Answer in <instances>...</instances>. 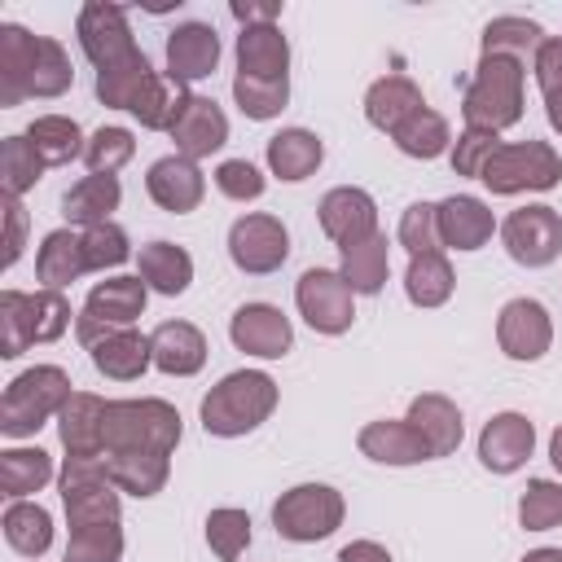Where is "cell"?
I'll use <instances>...</instances> for the list:
<instances>
[{
  "mask_svg": "<svg viewBox=\"0 0 562 562\" xmlns=\"http://www.w3.org/2000/svg\"><path fill=\"white\" fill-rule=\"evenodd\" d=\"M457 290V272L448 263L443 250H426V255H408L404 268V294L413 307H443Z\"/></svg>",
  "mask_w": 562,
  "mask_h": 562,
  "instance_id": "33",
  "label": "cell"
},
{
  "mask_svg": "<svg viewBox=\"0 0 562 562\" xmlns=\"http://www.w3.org/2000/svg\"><path fill=\"white\" fill-rule=\"evenodd\" d=\"M294 303H299V316L316 334H329V338L347 334L356 321V290L334 268H307L294 285Z\"/></svg>",
  "mask_w": 562,
  "mask_h": 562,
  "instance_id": "10",
  "label": "cell"
},
{
  "mask_svg": "<svg viewBox=\"0 0 562 562\" xmlns=\"http://www.w3.org/2000/svg\"><path fill=\"white\" fill-rule=\"evenodd\" d=\"M149 351H154V369H162L167 378H193L206 364V338L189 321H162L149 334Z\"/></svg>",
  "mask_w": 562,
  "mask_h": 562,
  "instance_id": "24",
  "label": "cell"
},
{
  "mask_svg": "<svg viewBox=\"0 0 562 562\" xmlns=\"http://www.w3.org/2000/svg\"><path fill=\"white\" fill-rule=\"evenodd\" d=\"M501 149V136L496 132H474V127H465L457 140H452V171L457 176H483V167H487V158Z\"/></svg>",
  "mask_w": 562,
  "mask_h": 562,
  "instance_id": "54",
  "label": "cell"
},
{
  "mask_svg": "<svg viewBox=\"0 0 562 562\" xmlns=\"http://www.w3.org/2000/svg\"><path fill=\"white\" fill-rule=\"evenodd\" d=\"M149 303V285L140 277H110V281H97L83 299V307L75 312V338L92 351L101 338L119 334V329H132V321L145 312Z\"/></svg>",
  "mask_w": 562,
  "mask_h": 562,
  "instance_id": "9",
  "label": "cell"
},
{
  "mask_svg": "<svg viewBox=\"0 0 562 562\" xmlns=\"http://www.w3.org/2000/svg\"><path fill=\"white\" fill-rule=\"evenodd\" d=\"M395 237H400V246H404L408 255L443 250V241H439V202H413V206L400 215Z\"/></svg>",
  "mask_w": 562,
  "mask_h": 562,
  "instance_id": "51",
  "label": "cell"
},
{
  "mask_svg": "<svg viewBox=\"0 0 562 562\" xmlns=\"http://www.w3.org/2000/svg\"><path fill=\"white\" fill-rule=\"evenodd\" d=\"M215 189H220L228 202H255V198H263L268 180H263V171H259L250 158H224V162L215 167Z\"/></svg>",
  "mask_w": 562,
  "mask_h": 562,
  "instance_id": "53",
  "label": "cell"
},
{
  "mask_svg": "<svg viewBox=\"0 0 562 562\" xmlns=\"http://www.w3.org/2000/svg\"><path fill=\"white\" fill-rule=\"evenodd\" d=\"M105 408L110 400L92 391H75L57 413V435L66 457H105Z\"/></svg>",
  "mask_w": 562,
  "mask_h": 562,
  "instance_id": "21",
  "label": "cell"
},
{
  "mask_svg": "<svg viewBox=\"0 0 562 562\" xmlns=\"http://www.w3.org/2000/svg\"><path fill=\"white\" fill-rule=\"evenodd\" d=\"M206 544L220 562H237L250 544V514L246 509H233V505H220L206 514Z\"/></svg>",
  "mask_w": 562,
  "mask_h": 562,
  "instance_id": "46",
  "label": "cell"
},
{
  "mask_svg": "<svg viewBox=\"0 0 562 562\" xmlns=\"http://www.w3.org/2000/svg\"><path fill=\"white\" fill-rule=\"evenodd\" d=\"M70 373L61 364H35V369H22L9 386H4V400H0V430L9 439H26L35 435L48 417H57L70 400Z\"/></svg>",
  "mask_w": 562,
  "mask_h": 562,
  "instance_id": "5",
  "label": "cell"
},
{
  "mask_svg": "<svg viewBox=\"0 0 562 562\" xmlns=\"http://www.w3.org/2000/svg\"><path fill=\"white\" fill-rule=\"evenodd\" d=\"M233 101L246 119L268 123L285 110L290 101V75L285 79H250V75H233Z\"/></svg>",
  "mask_w": 562,
  "mask_h": 562,
  "instance_id": "44",
  "label": "cell"
},
{
  "mask_svg": "<svg viewBox=\"0 0 562 562\" xmlns=\"http://www.w3.org/2000/svg\"><path fill=\"white\" fill-rule=\"evenodd\" d=\"M22 246H26V211L18 198H4V268L18 263Z\"/></svg>",
  "mask_w": 562,
  "mask_h": 562,
  "instance_id": "56",
  "label": "cell"
},
{
  "mask_svg": "<svg viewBox=\"0 0 562 562\" xmlns=\"http://www.w3.org/2000/svg\"><path fill=\"white\" fill-rule=\"evenodd\" d=\"M70 83H75V66H70V53L61 48V40H53V35H40V48H35V66H31V75H26V97H61Z\"/></svg>",
  "mask_w": 562,
  "mask_h": 562,
  "instance_id": "43",
  "label": "cell"
},
{
  "mask_svg": "<svg viewBox=\"0 0 562 562\" xmlns=\"http://www.w3.org/2000/svg\"><path fill=\"white\" fill-rule=\"evenodd\" d=\"M277 408V382L263 369H237L224 373L202 395V430L215 439H237L259 430Z\"/></svg>",
  "mask_w": 562,
  "mask_h": 562,
  "instance_id": "1",
  "label": "cell"
},
{
  "mask_svg": "<svg viewBox=\"0 0 562 562\" xmlns=\"http://www.w3.org/2000/svg\"><path fill=\"white\" fill-rule=\"evenodd\" d=\"M123 202V184L119 176H83L79 184L66 189L61 198V215L66 224H79V228H97L110 220V211H119Z\"/></svg>",
  "mask_w": 562,
  "mask_h": 562,
  "instance_id": "31",
  "label": "cell"
},
{
  "mask_svg": "<svg viewBox=\"0 0 562 562\" xmlns=\"http://www.w3.org/2000/svg\"><path fill=\"white\" fill-rule=\"evenodd\" d=\"M70 303L61 290H4L0 294V356L18 360L31 342H57L70 329Z\"/></svg>",
  "mask_w": 562,
  "mask_h": 562,
  "instance_id": "4",
  "label": "cell"
},
{
  "mask_svg": "<svg viewBox=\"0 0 562 562\" xmlns=\"http://www.w3.org/2000/svg\"><path fill=\"white\" fill-rule=\"evenodd\" d=\"M316 220H321V233L329 241H338V250H342V246H356L378 233V202L356 184H338L321 198Z\"/></svg>",
  "mask_w": 562,
  "mask_h": 562,
  "instance_id": "17",
  "label": "cell"
},
{
  "mask_svg": "<svg viewBox=\"0 0 562 562\" xmlns=\"http://www.w3.org/2000/svg\"><path fill=\"white\" fill-rule=\"evenodd\" d=\"M531 75H536V83H540L544 97L562 88V35H549V40L540 44V53H536V61H531Z\"/></svg>",
  "mask_w": 562,
  "mask_h": 562,
  "instance_id": "55",
  "label": "cell"
},
{
  "mask_svg": "<svg viewBox=\"0 0 562 562\" xmlns=\"http://www.w3.org/2000/svg\"><path fill=\"white\" fill-rule=\"evenodd\" d=\"M549 461H553V470L562 474V426L549 435Z\"/></svg>",
  "mask_w": 562,
  "mask_h": 562,
  "instance_id": "60",
  "label": "cell"
},
{
  "mask_svg": "<svg viewBox=\"0 0 562 562\" xmlns=\"http://www.w3.org/2000/svg\"><path fill=\"white\" fill-rule=\"evenodd\" d=\"M136 154V136L127 127H97L88 136V149H83V162L92 176H114L119 167H127Z\"/></svg>",
  "mask_w": 562,
  "mask_h": 562,
  "instance_id": "49",
  "label": "cell"
},
{
  "mask_svg": "<svg viewBox=\"0 0 562 562\" xmlns=\"http://www.w3.org/2000/svg\"><path fill=\"white\" fill-rule=\"evenodd\" d=\"M321 162H325V145H321L316 132H307V127H281L277 136H268V171L281 176L285 184L307 180Z\"/></svg>",
  "mask_w": 562,
  "mask_h": 562,
  "instance_id": "30",
  "label": "cell"
},
{
  "mask_svg": "<svg viewBox=\"0 0 562 562\" xmlns=\"http://www.w3.org/2000/svg\"><path fill=\"white\" fill-rule=\"evenodd\" d=\"M83 255H88V268H92V272H105V268L127 263L132 241H127V233H123L114 220H105V224H97V228H83Z\"/></svg>",
  "mask_w": 562,
  "mask_h": 562,
  "instance_id": "52",
  "label": "cell"
},
{
  "mask_svg": "<svg viewBox=\"0 0 562 562\" xmlns=\"http://www.w3.org/2000/svg\"><path fill=\"white\" fill-rule=\"evenodd\" d=\"M145 193L154 198V206H162L167 215H189L202 206L206 198V176L198 171V162L180 158V154H167L158 162H149L145 171Z\"/></svg>",
  "mask_w": 562,
  "mask_h": 562,
  "instance_id": "18",
  "label": "cell"
},
{
  "mask_svg": "<svg viewBox=\"0 0 562 562\" xmlns=\"http://www.w3.org/2000/svg\"><path fill=\"white\" fill-rule=\"evenodd\" d=\"M496 342L509 360L518 364H531L540 360L549 347H553V321H549V307L536 303V299H509L496 316Z\"/></svg>",
  "mask_w": 562,
  "mask_h": 562,
  "instance_id": "15",
  "label": "cell"
},
{
  "mask_svg": "<svg viewBox=\"0 0 562 562\" xmlns=\"http://www.w3.org/2000/svg\"><path fill=\"white\" fill-rule=\"evenodd\" d=\"M57 487H61L70 531L92 527V522H119V514H123V492L114 487L105 457H66Z\"/></svg>",
  "mask_w": 562,
  "mask_h": 562,
  "instance_id": "7",
  "label": "cell"
},
{
  "mask_svg": "<svg viewBox=\"0 0 562 562\" xmlns=\"http://www.w3.org/2000/svg\"><path fill=\"white\" fill-rule=\"evenodd\" d=\"M237 75L250 79H285L290 75V40L277 22L268 26H241L237 35Z\"/></svg>",
  "mask_w": 562,
  "mask_h": 562,
  "instance_id": "26",
  "label": "cell"
},
{
  "mask_svg": "<svg viewBox=\"0 0 562 562\" xmlns=\"http://www.w3.org/2000/svg\"><path fill=\"white\" fill-rule=\"evenodd\" d=\"M0 527H4L9 549L22 553V558H35V562H40V558L53 549V518H48V509L35 505V501H9Z\"/></svg>",
  "mask_w": 562,
  "mask_h": 562,
  "instance_id": "38",
  "label": "cell"
},
{
  "mask_svg": "<svg viewBox=\"0 0 562 562\" xmlns=\"http://www.w3.org/2000/svg\"><path fill=\"white\" fill-rule=\"evenodd\" d=\"M83 272H92L88 255H83V233H75V228L44 233V241L35 250V277L44 281V290H66Z\"/></svg>",
  "mask_w": 562,
  "mask_h": 562,
  "instance_id": "27",
  "label": "cell"
},
{
  "mask_svg": "<svg viewBox=\"0 0 562 562\" xmlns=\"http://www.w3.org/2000/svg\"><path fill=\"white\" fill-rule=\"evenodd\" d=\"M180 97H184V88L171 83L167 75H158V79L140 92V101L132 105V119H136L140 127H149V132H167L171 119H176V110H180Z\"/></svg>",
  "mask_w": 562,
  "mask_h": 562,
  "instance_id": "50",
  "label": "cell"
},
{
  "mask_svg": "<svg viewBox=\"0 0 562 562\" xmlns=\"http://www.w3.org/2000/svg\"><path fill=\"white\" fill-rule=\"evenodd\" d=\"M53 479V457L44 448H4L0 452V492L9 501H26Z\"/></svg>",
  "mask_w": 562,
  "mask_h": 562,
  "instance_id": "42",
  "label": "cell"
},
{
  "mask_svg": "<svg viewBox=\"0 0 562 562\" xmlns=\"http://www.w3.org/2000/svg\"><path fill=\"white\" fill-rule=\"evenodd\" d=\"M136 268H140V281L154 294H167V299L184 294L189 281H193V255L184 246H176V241H149V246H140Z\"/></svg>",
  "mask_w": 562,
  "mask_h": 562,
  "instance_id": "32",
  "label": "cell"
},
{
  "mask_svg": "<svg viewBox=\"0 0 562 562\" xmlns=\"http://www.w3.org/2000/svg\"><path fill=\"white\" fill-rule=\"evenodd\" d=\"M119 558H123V527L119 522L75 527L66 540V562H119Z\"/></svg>",
  "mask_w": 562,
  "mask_h": 562,
  "instance_id": "48",
  "label": "cell"
},
{
  "mask_svg": "<svg viewBox=\"0 0 562 562\" xmlns=\"http://www.w3.org/2000/svg\"><path fill=\"white\" fill-rule=\"evenodd\" d=\"M40 176H44V158L35 154V145L26 136H4V145H0V184H4V198H22L26 189H35Z\"/></svg>",
  "mask_w": 562,
  "mask_h": 562,
  "instance_id": "45",
  "label": "cell"
},
{
  "mask_svg": "<svg viewBox=\"0 0 562 562\" xmlns=\"http://www.w3.org/2000/svg\"><path fill=\"white\" fill-rule=\"evenodd\" d=\"M338 562H395L378 540H351L338 549Z\"/></svg>",
  "mask_w": 562,
  "mask_h": 562,
  "instance_id": "58",
  "label": "cell"
},
{
  "mask_svg": "<svg viewBox=\"0 0 562 562\" xmlns=\"http://www.w3.org/2000/svg\"><path fill=\"white\" fill-rule=\"evenodd\" d=\"M75 35H79V48L83 57L105 70L123 57L136 53V40H132V26H127V9L123 4H105V0H88L75 18Z\"/></svg>",
  "mask_w": 562,
  "mask_h": 562,
  "instance_id": "13",
  "label": "cell"
},
{
  "mask_svg": "<svg viewBox=\"0 0 562 562\" xmlns=\"http://www.w3.org/2000/svg\"><path fill=\"white\" fill-rule=\"evenodd\" d=\"M536 452V426L522 413H496L479 435V461L492 474H514Z\"/></svg>",
  "mask_w": 562,
  "mask_h": 562,
  "instance_id": "19",
  "label": "cell"
},
{
  "mask_svg": "<svg viewBox=\"0 0 562 562\" xmlns=\"http://www.w3.org/2000/svg\"><path fill=\"white\" fill-rule=\"evenodd\" d=\"M391 140H395V149H400V154L422 158V162H430V158H439V154H448V149H452L448 119H443L439 110H430V105H422L417 114H408V119L391 132Z\"/></svg>",
  "mask_w": 562,
  "mask_h": 562,
  "instance_id": "41",
  "label": "cell"
},
{
  "mask_svg": "<svg viewBox=\"0 0 562 562\" xmlns=\"http://www.w3.org/2000/svg\"><path fill=\"white\" fill-rule=\"evenodd\" d=\"M356 448H360L369 461H378V465H417V461H430V448H426V439L413 430L408 417H404V422L382 417V422L360 426Z\"/></svg>",
  "mask_w": 562,
  "mask_h": 562,
  "instance_id": "23",
  "label": "cell"
},
{
  "mask_svg": "<svg viewBox=\"0 0 562 562\" xmlns=\"http://www.w3.org/2000/svg\"><path fill=\"white\" fill-rule=\"evenodd\" d=\"M228 13L241 22V26H268L281 18V0H233Z\"/></svg>",
  "mask_w": 562,
  "mask_h": 562,
  "instance_id": "57",
  "label": "cell"
},
{
  "mask_svg": "<svg viewBox=\"0 0 562 562\" xmlns=\"http://www.w3.org/2000/svg\"><path fill=\"white\" fill-rule=\"evenodd\" d=\"M342 492L329 487V483H299L290 492L277 496L272 505V527L281 540H294V544H316L325 536H334L342 527Z\"/></svg>",
  "mask_w": 562,
  "mask_h": 562,
  "instance_id": "8",
  "label": "cell"
},
{
  "mask_svg": "<svg viewBox=\"0 0 562 562\" xmlns=\"http://www.w3.org/2000/svg\"><path fill=\"white\" fill-rule=\"evenodd\" d=\"M496 198L514 193H549L562 180V154L549 140H501L479 176Z\"/></svg>",
  "mask_w": 562,
  "mask_h": 562,
  "instance_id": "6",
  "label": "cell"
},
{
  "mask_svg": "<svg viewBox=\"0 0 562 562\" xmlns=\"http://www.w3.org/2000/svg\"><path fill=\"white\" fill-rule=\"evenodd\" d=\"M92 364L101 378L110 382H136L149 364H154V351H149V338L136 334V329H119L110 338H101L92 347Z\"/></svg>",
  "mask_w": 562,
  "mask_h": 562,
  "instance_id": "34",
  "label": "cell"
},
{
  "mask_svg": "<svg viewBox=\"0 0 562 562\" xmlns=\"http://www.w3.org/2000/svg\"><path fill=\"white\" fill-rule=\"evenodd\" d=\"M220 66V35L206 22H180L167 35V79L171 83H198L206 75H215Z\"/></svg>",
  "mask_w": 562,
  "mask_h": 562,
  "instance_id": "20",
  "label": "cell"
},
{
  "mask_svg": "<svg viewBox=\"0 0 562 562\" xmlns=\"http://www.w3.org/2000/svg\"><path fill=\"white\" fill-rule=\"evenodd\" d=\"M154 79H158V70H154L149 57L136 48L132 57H123V61L97 70V101L110 105V110H127V114H132V105L140 101V92H145Z\"/></svg>",
  "mask_w": 562,
  "mask_h": 562,
  "instance_id": "37",
  "label": "cell"
},
{
  "mask_svg": "<svg viewBox=\"0 0 562 562\" xmlns=\"http://www.w3.org/2000/svg\"><path fill=\"white\" fill-rule=\"evenodd\" d=\"M22 136L35 145V154L44 158V167H66V162L83 158V149H88L79 123L66 119V114H40Z\"/></svg>",
  "mask_w": 562,
  "mask_h": 562,
  "instance_id": "39",
  "label": "cell"
},
{
  "mask_svg": "<svg viewBox=\"0 0 562 562\" xmlns=\"http://www.w3.org/2000/svg\"><path fill=\"white\" fill-rule=\"evenodd\" d=\"M408 422H413V430L426 439L430 461H435V457H452L457 443H461V435H465L461 408H457L448 395H439V391L413 395V404H408Z\"/></svg>",
  "mask_w": 562,
  "mask_h": 562,
  "instance_id": "25",
  "label": "cell"
},
{
  "mask_svg": "<svg viewBox=\"0 0 562 562\" xmlns=\"http://www.w3.org/2000/svg\"><path fill=\"white\" fill-rule=\"evenodd\" d=\"M167 136L176 140V154H180V158H189V162L211 158L215 149L228 145V114H224L211 97L184 92V97H180V110H176V119H171V127H167Z\"/></svg>",
  "mask_w": 562,
  "mask_h": 562,
  "instance_id": "14",
  "label": "cell"
},
{
  "mask_svg": "<svg viewBox=\"0 0 562 562\" xmlns=\"http://www.w3.org/2000/svg\"><path fill=\"white\" fill-rule=\"evenodd\" d=\"M228 259L246 272V277H268L290 259V233L277 215L250 211L241 220H233L228 228Z\"/></svg>",
  "mask_w": 562,
  "mask_h": 562,
  "instance_id": "12",
  "label": "cell"
},
{
  "mask_svg": "<svg viewBox=\"0 0 562 562\" xmlns=\"http://www.w3.org/2000/svg\"><path fill=\"white\" fill-rule=\"evenodd\" d=\"M105 470H110L119 492L149 501L167 487L171 457H162V452H105Z\"/></svg>",
  "mask_w": 562,
  "mask_h": 562,
  "instance_id": "35",
  "label": "cell"
},
{
  "mask_svg": "<svg viewBox=\"0 0 562 562\" xmlns=\"http://www.w3.org/2000/svg\"><path fill=\"white\" fill-rule=\"evenodd\" d=\"M501 241H505V255L522 268H549L558 255H562V215L544 202L536 206H518L505 215L501 224Z\"/></svg>",
  "mask_w": 562,
  "mask_h": 562,
  "instance_id": "11",
  "label": "cell"
},
{
  "mask_svg": "<svg viewBox=\"0 0 562 562\" xmlns=\"http://www.w3.org/2000/svg\"><path fill=\"white\" fill-rule=\"evenodd\" d=\"M522 562H562V549H549V544H544V549H531Z\"/></svg>",
  "mask_w": 562,
  "mask_h": 562,
  "instance_id": "61",
  "label": "cell"
},
{
  "mask_svg": "<svg viewBox=\"0 0 562 562\" xmlns=\"http://www.w3.org/2000/svg\"><path fill=\"white\" fill-rule=\"evenodd\" d=\"M426 105V97H422V88L408 79V75H382V79H373L369 83V92H364V119L378 127V132H395L408 114H417Z\"/></svg>",
  "mask_w": 562,
  "mask_h": 562,
  "instance_id": "29",
  "label": "cell"
},
{
  "mask_svg": "<svg viewBox=\"0 0 562 562\" xmlns=\"http://www.w3.org/2000/svg\"><path fill=\"white\" fill-rule=\"evenodd\" d=\"M184 426L176 404L158 395L140 400H110L105 408V452H162L171 457Z\"/></svg>",
  "mask_w": 562,
  "mask_h": 562,
  "instance_id": "3",
  "label": "cell"
},
{
  "mask_svg": "<svg viewBox=\"0 0 562 562\" xmlns=\"http://www.w3.org/2000/svg\"><path fill=\"white\" fill-rule=\"evenodd\" d=\"M496 233V215L474 193H452L439 202V241L443 250H479Z\"/></svg>",
  "mask_w": 562,
  "mask_h": 562,
  "instance_id": "22",
  "label": "cell"
},
{
  "mask_svg": "<svg viewBox=\"0 0 562 562\" xmlns=\"http://www.w3.org/2000/svg\"><path fill=\"white\" fill-rule=\"evenodd\" d=\"M40 35H31L18 22H0V105L13 110L26 101V75L35 66Z\"/></svg>",
  "mask_w": 562,
  "mask_h": 562,
  "instance_id": "28",
  "label": "cell"
},
{
  "mask_svg": "<svg viewBox=\"0 0 562 562\" xmlns=\"http://www.w3.org/2000/svg\"><path fill=\"white\" fill-rule=\"evenodd\" d=\"M342 281L356 290V294H378L391 277V246L382 233L356 241V246H342Z\"/></svg>",
  "mask_w": 562,
  "mask_h": 562,
  "instance_id": "40",
  "label": "cell"
},
{
  "mask_svg": "<svg viewBox=\"0 0 562 562\" xmlns=\"http://www.w3.org/2000/svg\"><path fill=\"white\" fill-rule=\"evenodd\" d=\"M518 522L527 531H553L562 527V483L553 479H531L518 496Z\"/></svg>",
  "mask_w": 562,
  "mask_h": 562,
  "instance_id": "47",
  "label": "cell"
},
{
  "mask_svg": "<svg viewBox=\"0 0 562 562\" xmlns=\"http://www.w3.org/2000/svg\"><path fill=\"white\" fill-rule=\"evenodd\" d=\"M544 114H549V127H553V132L562 136V88L544 97Z\"/></svg>",
  "mask_w": 562,
  "mask_h": 562,
  "instance_id": "59",
  "label": "cell"
},
{
  "mask_svg": "<svg viewBox=\"0 0 562 562\" xmlns=\"http://www.w3.org/2000/svg\"><path fill=\"white\" fill-rule=\"evenodd\" d=\"M228 338L237 351L259 356V360H281L294 347V325L281 307L272 303H241L228 321Z\"/></svg>",
  "mask_w": 562,
  "mask_h": 562,
  "instance_id": "16",
  "label": "cell"
},
{
  "mask_svg": "<svg viewBox=\"0 0 562 562\" xmlns=\"http://www.w3.org/2000/svg\"><path fill=\"white\" fill-rule=\"evenodd\" d=\"M544 40H549V35H544L540 22L505 13V18H492V22L483 26V40H479V44H483V57H514L518 66H531Z\"/></svg>",
  "mask_w": 562,
  "mask_h": 562,
  "instance_id": "36",
  "label": "cell"
},
{
  "mask_svg": "<svg viewBox=\"0 0 562 562\" xmlns=\"http://www.w3.org/2000/svg\"><path fill=\"white\" fill-rule=\"evenodd\" d=\"M522 83L527 66L514 57H479L465 92H461V119L474 132H505L522 119Z\"/></svg>",
  "mask_w": 562,
  "mask_h": 562,
  "instance_id": "2",
  "label": "cell"
}]
</instances>
